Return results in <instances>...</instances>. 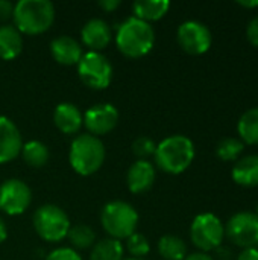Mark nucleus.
I'll use <instances>...</instances> for the list:
<instances>
[{
  "label": "nucleus",
  "instance_id": "nucleus-13",
  "mask_svg": "<svg viewBox=\"0 0 258 260\" xmlns=\"http://www.w3.org/2000/svg\"><path fill=\"white\" fill-rule=\"evenodd\" d=\"M23 148V139L17 125L5 116H0V165L14 160Z\"/></svg>",
  "mask_w": 258,
  "mask_h": 260
},
{
  "label": "nucleus",
  "instance_id": "nucleus-30",
  "mask_svg": "<svg viewBox=\"0 0 258 260\" xmlns=\"http://www.w3.org/2000/svg\"><path fill=\"white\" fill-rule=\"evenodd\" d=\"M246 37H248V41H249L252 46H257L258 47V15H255V17L248 23Z\"/></svg>",
  "mask_w": 258,
  "mask_h": 260
},
{
  "label": "nucleus",
  "instance_id": "nucleus-32",
  "mask_svg": "<svg viewBox=\"0 0 258 260\" xmlns=\"http://www.w3.org/2000/svg\"><path fill=\"white\" fill-rule=\"evenodd\" d=\"M97 5H99L103 11L111 12V11H116V9L120 6V0H100V2H97Z\"/></svg>",
  "mask_w": 258,
  "mask_h": 260
},
{
  "label": "nucleus",
  "instance_id": "nucleus-7",
  "mask_svg": "<svg viewBox=\"0 0 258 260\" xmlns=\"http://www.w3.org/2000/svg\"><path fill=\"white\" fill-rule=\"evenodd\" d=\"M190 238L195 247L201 250V253H208L217 250L222 245L225 238V227L216 215L201 213L192 222Z\"/></svg>",
  "mask_w": 258,
  "mask_h": 260
},
{
  "label": "nucleus",
  "instance_id": "nucleus-3",
  "mask_svg": "<svg viewBox=\"0 0 258 260\" xmlns=\"http://www.w3.org/2000/svg\"><path fill=\"white\" fill-rule=\"evenodd\" d=\"M12 18L21 34H43L53 24L55 6L49 0H20L15 3Z\"/></svg>",
  "mask_w": 258,
  "mask_h": 260
},
{
  "label": "nucleus",
  "instance_id": "nucleus-38",
  "mask_svg": "<svg viewBox=\"0 0 258 260\" xmlns=\"http://www.w3.org/2000/svg\"><path fill=\"white\" fill-rule=\"evenodd\" d=\"M125 260H143V259H137V257H129V259H125Z\"/></svg>",
  "mask_w": 258,
  "mask_h": 260
},
{
  "label": "nucleus",
  "instance_id": "nucleus-40",
  "mask_svg": "<svg viewBox=\"0 0 258 260\" xmlns=\"http://www.w3.org/2000/svg\"><path fill=\"white\" fill-rule=\"evenodd\" d=\"M257 250H258V245H257Z\"/></svg>",
  "mask_w": 258,
  "mask_h": 260
},
{
  "label": "nucleus",
  "instance_id": "nucleus-16",
  "mask_svg": "<svg viewBox=\"0 0 258 260\" xmlns=\"http://www.w3.org/2000/svg\"><path fill=\"white\" fill-rule=\"evenodd\" d=\"M50 52L56 62L62 66H75L84 55L81 44L70 35H59L52 40Z\"/></svg>",
  "mask_w": 258,
  "mask_h": 260
},
{
  "label": "nucleus",
  "instance_id": "nucleus-20",
  "mask_svg": "<svg viewBox=\"0 0 258 260\" xmlns=\"http://www.w3.org/2000/svg\"><path fill=\"white\" fill-rule=\"evenodd\" d=\"M169 8H170L169 0H137L132 5L134 17L144 20L148 23L164 17Z\"/></svg>",
  "mask_w": 258,
  "mask_h": 260
},
{
  "label": "nucleus",
  "instance_id": "nucleus-24",
  "mask_svg": "<svg viewBox=\"0 0 258 260\" xmlns=\"http://www.w3.org/2000/svg\"><path fill=\"white\" fill-rule=\"evenodd\" d=\"M158 251L166 260H184L187 257L186 242L173 235H166L158 241Z\"/></svg>",
  "mask_w": 258,
  "mask_h": 260
},
{
  "label": "nucleus",
  "instance_id": "nucleus-11",
  "mask_svg": "<svg viewBox=\"0 0 258 260\" xmlns=\"http://www.w3.org/2000/svg\"><path fill=\"white\" fill-rule=\"evenodd\" d=\"M32 201L29 186L18 180L9 178L0 186V210L6 215H21Z\"/></svg>",
  "mask_w": 258,
  "mask_h": 260
},
{
  "label": "nucleus",
  "instance_id": "nucleus-26",
  "mask_svg": "<svg viewBox=\"0 0 258 260\" xmlns=\"http://www.w3.org/2000/svg\"><path fill=\"white\" fill-rule=\"evenodd\" d=\"M245 143L237 137H225L217 143L216 154L224 161H234L243 152Z\"/></svg>",
  "mask_w": 258,
  "mask_h": 260
},
{
  "label": "nucleus",
  "instance_id": "nucleus-2",
  "mask_svg": "<svg viewBox=\"0 0 258 260\" xmlns=\"http://www.w3.org/2000/svg\"><path fill=\"white\" fill-rule=\"evenodd\" d=\"M155 163L166 174L178 175L187 171L195 158L193 142L181 134L170 136L160 142L155 149Z\"/></svg>",
  "mask_w": 258,
  "mask_h": 260
},
{
  "label": "nucleus",
  "instance_id": "nucleus-25",
  "mask_svg": "<svg viewBox=\"0 0 258 260\" xmlns=\"http://www.w3.org/2000/svg\"><path fill=\"white\" fill-rule=\"evenodd\" d=\"M67 238H68L70 244L75 248H79V250H87V248H90V247H93L96 244L94 230L90 225H85V224H78V225L70 227V230L67 233Z\"/></svg>",
  "mask_w": 258,
  "mask_h": 260
},
{
  "label": "nucleus",
  "instance_id": "nucleus-28",
  "mask_svg": "<svg viewBox=\"0 0 258 260\" xmlns=\"http://www.w3.org/2000/svg\"><path fill=\"white\" fill-rule=\"evenodd\" d=\"M157 143L146 136H140L132 142V152L138 160H148V157L155 155Z\"/></svg>",
  "mask_w": 258,
  "mask_h": 260
},
{
  "label": "nucleus",
  "instance_id": "nucleus-12",
  "mask_svg": "<svg viewBox=\"0 0 258 260\" xmlns=\"http://www.w3.org/2000/svg\"><path fill=\"white\" fill-rule=\"evenodd\" d=\"M119 122V111L111 104H97L88 108L84 114V125L88 129V134L96 137L108 134L116 128Z\"/></svg>",
  "mask_w": 258,
  "mask_h": 260
},
{
  "label": "nucleus",
  "instance_id": "nucleus-37",
  "mask_svg": "<svg viewBox=\"0 0 258 260\" xmlns=\"http://www.w3.org/2000/svg\"><path fill=\"white\" fill-rule=\"evenodd\" d=\"M240 6H245V8H257L258 6V0H251V2H243V0H240V2H237Z\"/></svg>",
  "mask_w": 258,
  "mask_h": 260
},
{
  "label": "nucleus",
  "instance_id": "nucleus-29",
  "mask_svg": "<svg viewBox=\"0 0 258 260\" xmlns=\"http://www.w3.org/2000/svg\"><path fill=\"white\" fill-rule=\"evenodd\" d=\"M46 260H82L79 253L73 248H56L47 254Z\"/></svg>",
  "mask_w": 258,
  "mask_h": 260
},
{
  "label": "nucleus",
  "instance_id": "nucleus-18",
  "mask_svg": "<svg viewBox=\"0 0 258 260\" xmlns=\"http://www.w3.org/2000/svg\"><path fill=\"white\" fill-rule=\"evenodd\" d=\"M233 180L243 187H257L258 186V155H246L236 161L233 168Z\"/></svg>",
  "mask_w": 258,
  "mask_h": 260
},
{
  "label": "nucleus",
  "instance_id": "nucleus-15",
  "mask_svg": "<svg viewBox=\"0 0 258 260\" xmlns=\"http://www.w3.org/2000/svg\"><path fill=\"white\" fill-rule=\"evenodd\" d=\"M81 37L87 47H90L93 52H99L100 49L109 44L111 27L102 18H91L84 24L81 30Z\"/></svg>",
  "mask_w": 258,
  "mask_h": 260
},
{
  "label": "nucleus",
  "instance_id": "nucleus-4",
  "mask_svg": "<svg viewBox=\"0 0 258 260\" xmlns=\"http://www.w3.org/2000/svg\"><path fill=\"white\" fill-rule=\"evenodd\" d=\"M68 160L79 175H93L105 161V146L102 140L93 134H79L70 145Z\"/></svg>",
  "mask_w": 258,
  "mask_h": 260
},
{
  "label": "nucleus",
  "instance_id": "nucleus-9",
  "mask_svg": "<svg viewBox=\"0 0 258 260\" xmlns=\"http://www.w3.org/2000/svg\"><path fill=\"white\" fill-rule=\"evenodd\" d=\"M225 236L231 244L243 250L257 248L258 216L252 212H239L233 215L225 227Z\"/></svg>",
  "mask_w": 258,
  "mask_h": 260
},
{
  "label": "nucleus",
  "instance_id": "nucleus-1",
  "mask_svg": "<svg viewBox=\"0 0 258 260\" xmlns=\"http://www.w3.org/2000/svg\"><path fill=\"white\" fill-rule=\"evenodd\" d=\"M117 47L129 58H140L149 53L155 44V30L151 23L129 17L120 23L116 35Z\"/></svg>",
  "mask_w": 258,
  "mask_h": 260
},
{
  "label": "nucleus",
  "instance_id": "nucleus-31",
  "mask_svg": "<svg viewBox=\"0 0 258 260\" xmlns=\"http://www.w3.org/2000/svg\"><path fill=\"white\" fill-rule=\"evenodd\" d=\"M14 8L15 5L9 0H0V21H6L11 17H14Z\"/></svg>",
  "mask_w": 258,
  "mask_h": 260
},
{
  "label": "nucleus",
  "instance_id": "nucleus-5",
  "mask_svg": "<svg viewBox=\"0 0 258 260\" xmlns=\"http://www.w3.org/2000/svg\"><path fill=\"white\" fill-rule=\"evenodd\" d=\"M100 221L103 230L113 239H128L135 233L138 225L137 210L125 201H111L108 203L100 213Z\"/></svg>",
  "mask_w": 258,
  "mask_h": 260
},
{
  "label": "nucleus",
  "instance_id": "nucleus-33",
  "mask_svg": "<svg viewBox=\"0 0 258 260\" xmlns=\"http://www.w3.org/2000/svg\"><path fill=\"white\" fill-rule=\"evenodd\" d=\"M237 260H258V250L257 248H246L239 254Z\"/></svg>",
  "mask_w": 258,
  "mask_h": 260
},
{
  "label": "nucleus",
  "instance_id": "nucleus-21",
  "mask_svg": "<svg viewBox=\"0 0 258 260\" xmlns=\"http://www.w3.org/2000/svg\"><path fill=\"white\" fill-rule=\"evenodd\" d=\"M240 140L248 145H258V107L246 110L237 123Z\"/></svg>",
  "mask_w": 258,
  "mask_h": 260
},
{
  "label": "nucleus",
  "instance_id": "nucleus-17",
  "mask_svg": "<svg viewBox=\"0 0 258 260\" xmlns=\"http://www.w3.org/2000/svg\"><path fill=\"white\" fill-rule=\"evenodd\" d=\"M53 122L64 134H75L84 123V116L75 104L62 102L55 108Z\"/></svg>",
  "mask_w": 258,
  "mask_h": 260
},
{
  "label": "nucleus",
  "instance_id": "nucleus-10",
  "mask_svg": "<svg viewBox=\"0 0 258 260\" xmlns=\"http://www.w3.org/2000/svg\"><path fill=\"white\" fill-rule=\"evenodd\" d=\"M178 43L179 46L190 55H202L205 53L213 41L210 29L198 21V20H187L178 27Z\"/></svg>",
  "mask_w": 258,
  "mask_h": 260
},
{
  "label": "nucleus",
  "instance_id": "nucleus-27",
  "mask_svg": "<svg viewBox=\"0 0 258 260\" xmlns=\"http://www.w3.org/2000/svg\"><path fill=\"white\" fill-rule=\"evenodd\" d=\"M126 248L128 251L137 257V259H141L143 256H146L151 250V245H149V241L144 235L141 233H134L128 238L126 241Z\"/></svg>",
  "mask_w": 258,
  "mask_h": 260
},
{
  "label": "nucleus",
  "instance_id": "nucleus-35",
  "mask_svg": "<svg viewBox=\"0 0 258 260\" xmlns=\"http://www.w3.org/2000/svg\"><path fill=\"white\" fill-rule=\"evenodd\" d=\"M184 260H214V257H211L207 253H193V254L187 256Z\"/></svg>",
  "mask_w": 258,
  "mask_h": 260
},
{
  "label": "nucleus",
  "instance_id": "nucleus-14",
  "mask_svg": "<svg viewBox=\"0 0 258 260\" xmlns=\"http://www.w3.org/2000/svg\"><path fill=\"white\" fill-rule=\"evenodd\" d=\"M155 177H157L155 168L151 161L137 160L131 165L128 171L126 183L132 193H144L155 183Z\"/></svg>",
  "mask_w": 258,
  "mask_h": 260
},
{
  "label": "nucleus",
  "instance_id": "nucleus-19",
  "mask_svg": "<svg viewBox=\"0 0 258 260\" xmlns=\"http://www.w3.org/2000/svg\"><path fill=\"white\" fill-rule=\"evenodd\" d=\"M23 49L21 32L14 24L0 26V58L14 59Z\"/></svg>",
  "mask_w": 258,
  "mask_h": 260
},
{
  "label": "nucleus",
  "instance_id": "nucleus-36",
  "mask_svg": "<svg viewBox=\"0 0 258 260\" xmlns=\"http://www.w3.org/2000/svg\"><path fill=\"white\" fill-rule=\"evenodd\" d=\"M6 236H8L6 224H5V221H3V219L0 218V244H3V242H5Z\"/></svg>",
  "mask_w": 258,
  "mask_h": 260
},
{
  "label": "nucleus",
  "instance_id": "nucleus-22",
  "mask_svg": "<svg viewBox=\"0 0 258 260\" xmlns=\"http://www.w3.org/2000/svg\"><path fill=\"white\" fill-rule=\"evenodd\" d=\"M91 260H123V245L120 241L106 238L93 245Z\"/></svg>",
  "mask_w": 258,
  "mask_h": 260
},
{
  "label": "nucleus",
  "instance_id": "nucleus-6",
  "mask_svg": "<svg viewBox=\"0 0 258 260\" xmlns=\"http://www.w3.org/2000/svg\"><path fill=\"white\" fill-rule=\"evenodd\" d=\"M33 227L41 239L47 242H59L67 236L71 225L67 213L61 207L44 204L33 213Z\"/></svg>",
  "mask_w": 258,
  "mask_h": 260
},
{
  "label": "nucleus",
  "instance_id": "nucleus-34",
  "mask_svg": "<svg viewBox=\"0 0 258 260\" xmlns=\"http://www.w3.org/2000/svg\"><path fill=\"white\" fill-rule=\"evenodd\" d=\"M216 253H217V257L220 260H231V256H233V253H231V250H228V248H224L222 245L216 250Z\"/></svg>",
  "mask_w": 258,
  "mask_h": 260
},
{
  "label": "nucleus",
  "instance_id": "nucleus-23",
  "mask_svg": "<svg viewBox=\"0 0 258 260\" xmlns=\"http://www.w3.org/2000/svg\"><path fill=\"white\" fill-rule=\"evenodd\" d=\"M23 160L32 168H41L49 161V148L40 140H29L21 148Z\"/></svg>",
  "mask_w": 258,
  "mask_h": 260
},
{
  "label": "nucleus",
  "instance_id": "nucleus-8",
  "mask_svg": "<svg viewBox=\"0 0 258 260\" xmlns=\"http://www.w3.org/2000/svg\"><path fill=\"white\" fill-rule=\"evenodd\" d=\"M76 66L82 82L94 90L106 88L113 79V66L109 59L100 52L88 50L81 56Z\"/></svg>",
  "mask_w": 258,
  "mask_h": 260
},
{
  "label": "nucleus",
  "instance_id": "nucleus-39",
  "mask_svg": "<svg viewBox=\"0 0 258 260\" xmlns=\"http://www.w3.org/2000/svg\"><path fill=\"white\" fill-rule=\"evenodd\" d=\"M255 215H257V216H258V204H257V213H255Z\"/></svg>",
  "mask_w": 258,
  "mask_h": 260
}]
</instances>
